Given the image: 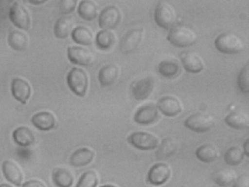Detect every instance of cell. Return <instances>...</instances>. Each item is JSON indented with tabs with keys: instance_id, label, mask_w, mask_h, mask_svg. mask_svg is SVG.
<instances>
[{
	"instance_id": "obj_20",
	"label": "cell",
	"mask_w": 249,
	"mask_h": 187,
	"mask_svg": "<svg viewBox=\"0 0 249 187\" xmlns=\"http://www.w3.org/2000/svg\"><path fill=\"white\" fill-rule=\"evenodd\" d=\"M119 69L115 64H109L103 66L98 72V78L101 85L108 87L113 84L117 80Z\"/></svg>"
},
{
	"instance_id": "obj_6",
	"label": "cell",
	"mask_w": 249,
	"mask_h": 187,
	"mask_svg": "<svg viewBox=\"0 0 249 187\" xmlns=\"http://www.w3.org/2000/svg\"><path fill=\"white\" fill-rule=\"evenodd\" d=\"M214 120L210 115L197 112L189 116L184 121V125L189 130L196 132H204L213 126Z\"/></svg>"
},
{
	"instance_id": "obj_7",
	"label": "cell",
	"mask_w": 249,
	"mask_h": 187,
	"mask_svg": "<svg viewBox=\"0 0 249 187\" xmlns=\"http://www.w3.org/2000/svg\"><path fill=\"white\" fill-rule=\"evenodd\" d=\"M142 28H135L128 30L122 37L119 50L124 55L134 52L140 44L144 35Z\"/></svg>"
},
{
	"instance_id": "obj_19",
	"label": "cell",
	"mask_w": 249,
	"mask_h": 187,
	"mask_svg": "<svg viewBox=\"0 0 249 187\" xmlns=\"http://www.w3.org/2000/svg\"><path fill=\"white\" fill-rule=\"evenodd\" d=\"M31 122L37 129L48 131L54 128L56 119L54 115L51 112L42 111L35 114L32 117Z\"/></svg>"
},
{
	"instance_id": "obj_18",
	"label": "cell",
	"mask_w": 249,
	"mask_h": 187,
	"mask_svg": "<svg viewBox=\"0 0 249 187\" xmlns=\"http://www.w3.org/2000/svg\"><path fill=\"white\" fill-rule=\"evenodd\" d=\"M178 147V143L175 139L172 137L163 139L157 147L156 159L159 161L165 160L177 152Z\"/></svg>"
},
{
	"instance_id": "obj_42",
	"label": "cell",
	"mask_w": 249,
	"mask_h": 187,
	"mask_svg": "<svg viewBox=\"0 0 249 187\" xmlns=\"http://www.w3.org/2000/svg\"><path fill=\"white\" fill-rule=\"evenodd\" d=\"M100 187H117L114 185H105L100 186Z\"/></svg>"
},
{
	"instance_id": "obj_3",
	"label": "cell",
	"mask_w": 249,
	"mask_h": 187,
	"mask_svg": "<svg viewBox=\"0 0 249 187\" xmlns=\"http://www.w3.org/2000/svg\"><path fill=\"white\" fill-rule=\"evenodd\" d=\"M154 19L161 28L169 29L175 25L177 14L174 7L166 0H160L157 4L154 11Z\"/></svg>"
},
{
	"instance_id": "obj_26",
	"label": "cell",
	"mask_w": 249,
	"mask_h": 187,
	"mask_svg": "<svg viewBox=\"0 0 249 187\" xmlns=\"http://www.w3.org/2000/svg\"><path fill=\"white\" fill-rule=\"evenodd\" d=\"M77 13L82 19L86 21H91L97 16V6L92 0H82L79 4Z\"/></svg>"
},
{
	"instance_id": "obj_22",
	"label": "cell",
	"mask_w": 249,
	"mask_h": 187,
	"mask_svg": "<svg viewBox=\"0 0 249 187\" xmlns=\"http://www.w3.org/2000/svg\"><path fill=\"white\" fill-rule=\"evenodd\" d=\"M75 20L71 16H63L58 19L54 25V36L58 38H67L73 30Z\"/></svg>"
},
{
	"instance_id": "obj_28",
	"label": "cell",
	"mask_w": 249,
	"mask_h": 187,
	"mask_svg": "<svg viewBox=\"0 0 249 187\" xmlns=\"http://www.w3.org/2000/svg\"><path fill=\"white\" fill-rule=\"evenodd\" d=\"M72 40L76 43L89 46L92 43L93 35L91 31L84 26H78L71 32Z\"/></svg>"
},
{
	"instance_id": "obj_10",
	"label": "cell",
	"mask_w": 249,
	"mask_h": 187,
	"mask_svg": "<svg viewBox=\"0 0 249 187\" xmlns=\"http://www.w3.org/2000/svg\"><path fill=\"white\" fill-rule=\"evenodd\" d=\"M154 85V79L151 76H147L134 82L131 88L133 97L138 101L147 99L151 94Z\"/></svg>"
},
{
	"instance_id": "obj_11",
	"label": "cell",
	"mask_w": 249,
	"mask_h": 187,
	"mask_svg": "<svg viewBox=\"0 0 249 187\" xmlns=\"http://www.w3.org/2000/svg\"><path fill=\"white\" fill-rule=\"evenodd\" d=\"M171 173V170L168 164L164 163H156L149 170L147 180L152 185H160L169 179Z\"/></svg>"
},
{
	"instance_id": "obj_41",
	"label": "cell",
	"mask_w": 249,
	"mask_h": 187,
	"mask_svg": "<svg viewBox=\"0 0 249 187\" xmlns=\"http://www.w3.org/2000/svg\"><path fill=\"white\" fill-rule=\"evenodd\" d=\"M0 187H12L11 186L8 184H1L0 185Z\"/></svg>"
},
{
	"instance_id": "obj_14",
	"label": "cell",
	"mask_w": 249,
	"mask_h": 187,
	"mask_svg": "<svg viewBox=\"0 0 249 187\" xmlns=\"http://www.w3.org/2000/svg\"><path fill=\"white\" fill-rule=\"evenodd\" d=\"M11 91L13 97L22 104H25L31 94V88L29 83L20 78H13L11 83Z\"/></svg>"
},
{
	"instance_id": "obj_8",
	"label": "cell",
	"mask_w": 249,
	"mask_h": 187,
	"mask_svg": "<svg viewBox=\"0 0 249 187\" xmlns=\"http://www.w3.org/2000/svg\"><path fill=\"white\" fill-rule=\"evenodd\" d=\"M122 19L121 12L117 6L111 5L105 7L100 12L98 24L103 30H109L116 28Z\"/></svg>"
},
{
	"instance_id": "obj_27",
	"label": "cell",
	"mask_w": 249,
	"mask_h": 187,
	"mask_svg": "<svg viewBox=\"0 0 249 187\" xmlns=\"http://www.w3.org/2000/svg\"><path fill=\"white\" fill-rule=\"evenodd\" d=\"M7 42L11 48L17 51L24 50L28 45V37L23 32L13 30L9 33Z\"/></svg>"
},
{
	"instance_id": "obj_16",
	"label": "cell",
	"mask_w": 249,
	"mask_h": 187,
	"mask_svg": "<svg viewBox=\"0 0 249 187\" xmlns=\"http://www.w3.org/2000/svg\"><path fill=\"white\" fill-rule=\"evenodd\" d=\"M180 58L183 66L188 72L198 73L204 68L205 64L203 59L194 52H183L180 54Z\"/></svg>"
},
{
	"instance_id": "obj_32",
	"label": "cell",
	"mask_w": 249,
	"mask_h": 187,
	"mask_svg": "<svg viewBox=\"0 0 249 187\" xmlns=\"http://www.w3.org/2000/svg\"><path fill=\"white\" fill-rule=\"evenodd\" d=\"M158 70L161 75L170 78L178 74L180 66L174 60L165 59L159 63Z\"/></svg>"
},
{
	"instance_id": "obj_13",
	"label": "cell",
	"mask_w": 249,
	"mask_h": 187,
	"mask_svg": "<svg viewBox=\"0 0 249 187\" xmlns=\"http://www.w3.org/2000/svg\"><path fill=\"white\" fill-rule=\"evenodd\" d=\"M158 115L157 105L153 103H148L137 109L134 115L133 120L139 124L149 125L155 121Z\"/></svg>"
},
{
	"instance_id": "obj_29",
	"label": "cell",
	"mask_w": 249,
	"mask_h": 187,
	"mask_svg": "<svg viewBox=\"0 0 249 187\" xmlns=\"http://www.w3.org/2000/svg\"><path fill=\"white\" fill-rule=\"evenodd\" d=\"M216 148L210 144H205L198 147L196 151L197 159L204 163H211L214 161L218 157Z\"/></svg>"
},
{
	"instance_id": "obj_37",
	"label": "cell",
	"mask_w": 249,
	"mask_h": 187,
	"mask_svg": "<svg viewBox=\"0 0 249 187\" xmlns=\"http://www.w3.org/2000/svg\"><path fill=\"white\" fill-rule=\"evenodd\" d=\"M232 187H249V177L243 175L237 178L233 183Z\"/></svg>"
},
{
	"instance_id": "obj_21",
	"label": "cell",
	"mask_w": 249,
	"mask_h": 187,
	"mask_svg": "<svg viewBox=\"0 0 249 187\" xmlns=\"http://www.w3.org/2000/svg\"><path fill=\"white\" fill-rule=\"evenodd\" d=\"M2 170L8 181L17 186H21L23 180L22 173L14 162L8 160L4 161L2 165Z\"/></svg>"
},
{
	"instance_id": "obj_25",
	"label": "cell",
	"mask_w": 249,
	"mask_h": 187,
	"mask_svg": "<svg viewBox=\"0 0 249 187\" xmlns=\"http://www.w3.org/2000/svg\"><path fill=\"white\" fill-rule=\"evenodd\" d=\"M12 137L17 144L22 147L30 146L35 140L33 131L25 126L16 128L13 132Z\"/></svg>"
},
{
	"instance_id": "obj_2",
	"label": "cell",
	"mask_w": 249,
	"mask_h": 187,
	"mask_svg": "<svg viewBox=\"0 0 249 187\" xmlns=\"http://www.w3.org/2000/svg\"><path fill=\"white\" fill-rule=\"evenodd\" d=\"M168 40L178 47L192 45L197 39V35L192 28L186 25H175L170 29L167 36Z\"/></svg>"
},
{
	"instance_id": "obj_39",
	"label": "cell",
	"mask_w": 249,
	"mask_h": 187,
	"mask_svg": "<svg viewBox=\"0 0 249 187\" xmlns=\"http://www.w3.org/2000/svg\"><path fill=\"white\" fill-rule=\"evenodd\" d=\"M243 151L244 152L245 155H246L247 156H249V139H247L246 140L244 143L243 145Z\"/></svg>"
},
{
	"instance_id": "obj_35",
	"label": "cell",
	"mask_w": 249,
	"mask_h": 187,
	"mask_svg": "<svg viewBox=\"0 0 249 187\" xmlns=\"http://www.w3.org/2000/svg\"><path fill=\"white\" fill-rule=\"evenodd\" d=\"M249 68L248 63L240 71L237 77V85L240 90L243 93H248L249 84Z\"/></svg>"
},
{
	"instance_id": "obj_31",
	"label": "cell",
	"mask_w": 249,
	"mask_h": 187,
	"mask_svg": "<svg viewBox=\"0 0 249 187\" xmlns=\"http://www.w3.org/2000/svg\"><path fill=\"white\" fill-rule=\"evenodd\" d=\"M115 39V36L113 32L108 30H102L97 33L95 41L99 48L107 50L113 45Z\"/></svg>"
},
{
	"instance_id": "obj_9",
	"label": "cell",
	"mask_w": 249,
	"mask_h": 187,
	"mask_svg": "<svg viewBox=\"0 0 249 187\" xmlns=\"http://www.w3.org/2000/svg\"><path fill=\"white\" fill-rule=\"evenodd\" d=\"M9 18L11 22L20 29L27 31L30 27L31 19L28 11L17 1L10 7Z\"/></svg>"
},
{
	"instance_id": "obj_1",
	"label": "cell",
	"mask_w": 249,
	"mask_h": 187,
	"mask_svg": "<svg viewBox=\"0 0 249 187\" xmlns=\"http://www.w3.org/2000/svg\"><path fill=\"white\" fill-rule=\"evenodd\" d=\"M214 44L218 51L229 55L240 53L245 48L243 39L231 32H224L219 35L215 39Z\"/></svg>"
},
{
	"instance_id": "obj_23",
	"label": "cell",
	"mask_w": 249,
	"mask_h": 187,
	"mask_svg": "<svg viewBox=\"0 0 249 187\" xmlns=\"http://www.w3.org/2000/svg\"><path fill=\"white\" fill-rule=\"evenodd\" d=\"M52 177L54 184L57 187H71L74 181L72 173L62 167L54 168L52 171Z\"/></svg>"
},
{
	"instance_id": "obj_4",
	"label": "cell",
	"mask_w": 249,
	"mask_h": 187,
	"mask_svg": "<svg viewBox=\"0 0 249 187\" xmlns=\"http://www.w3.org/2000/svg\"><path fill=\"white\" fill-rule=\"evenodd\" d=\"M67 84L71 91L79 97H84L88 87V75L83 69L73 67L68 73Z\"/></svg>"
},
{
	"instance_id": "obj_5",
	"label": "cell",
	"mask_w": 249,
	"mask_h": 187,
	"mask_svg": "<svg viewBox=\"0 0 249 187\" xmlns=\"http://www.w3.org/2000/svg\"><path fill=\"white\" fill-rule=\"evenodd\" d=\"M127 142L135 148L143 150H148L157 148L159 139L155 135L146 131H135L129 135Z\"/></svg>"
},
{
	"instance_id": "obj_43",
	"label": "cell",
	"mask_w": 249,
	"mask_h": 187,
	"mask_svg": "<svg viewBox=\"0 0 249 187\" xmlns=\"http://www.w3.org/2000/svg\"><path fill=\"white\" fill-rule=\"evenodd\" d=\"M180 187H188L187 186L183 185V186H181Z\"/></svg>"
},
{
	"instance_id": "obj_34",
	"label": "cell",
	"mask_w": 249,
	"mask_h": 187,
	"mask_svg": "<svg viewBox=\"0 0 249 187\" xmlns=\"http://www.w3.org/2000/svg\"><path fill=\"white\" fill-rule=\"evenodd\" d=\"M98 183L96 172L93 170H89L81 175L75 187H96Z\"/></svg>"
},
{
	"instance_id": "obj_40",
	"label": "cell",
	"mask_w": 249,
	"mask_h": 187,
	"mask_svg": "<svg viewBox=\"0 0 249 187\" xmlns=\"http://www.w3.org/2000/svg\"><path fill=\"white\" fill-rule=\"evenodd\" d=\"M27 1L32 4L37 5L42 4L47 1L44 0H28Z\"/></svg>"
},
{
	"instance_id": "obj_38",
	"label": "cell",
	"mask_w": 249,
	"mask_h": 187,
	"mask_svg": "<svg viewBox=\"0 0 249 187\" xmlns=\"http://www.w3.org/2000/svg\"><path fill=\"white\" fill-rule=\"evenodd\" d=\"M22 187H46V186L38 180H31L24 183Z\"/></svg>"
},
{
	"instance_id": "obj_33",
	"label": "cell",
	"mask_w": 249,
	"mask_h": 187,
	"mask_svg": "<svg viewBox=\"0 0 249 187\" xmlns=\"http://www.w3.org/2000/svg\"><path fill=\"white\" fill-rule=\"evenodd\" d=\"M244 155L243 149L238 146H232L225 152L224 158L228 165L236 166L242 162Z\"/></svg>"
},
{
	"instance_id": "obj_15",
	"label": "cell",
	"mask_w": 249,
	"mask_h": 187,
	"mask_svg": "<svg viewBox=\"0 0 249 187\" xmlns=\"http://www.w3.org/2000/svg\"><path fill=\"white\" fill-rule=\"evenodd\" d=\"M156 105L163 114L169 117L176 116L182 111L181 103L177 97L173 96H165L160 98Z\"/></svg>"
},
{
	"instance_id": "obj_30",
	"label": "cell",
	"mask_w": 249,
	"mask_h": 187,
	"mask_svg": "<svg viewBox=\"0 0 249 187\" xmlns=\"http://www.w3.org/2000/svg\"><path fill=\"white\" fill-rule=\"evenodd\" d=\"M237 173L232 169H222L216 172L213 176V181L221 187H227L233 183L237 179Z\"/></svg>"
},
{
	"instance_id": "obj_12",
	"label": "cell",
	"mask_w": 249,
	"mask_h": 187,
	"mask_svg": "<svg viewBox=\"0 0 249 187\" xmlns=\"http://www.w3.org/2000/svg\"><path fill=\"white\" fill-rule=\"evenodd\" d=\"M67 56L72 63L80 66L89 65L93 60V55L88 49L77 46H69Z\"/></svg>"
},
{
	"instance_id": "obj_36",
	"label": "cell",
	"mask_w": 249,
	"mask_h": 187,
	"mask_svg": "<svg viewBox=\"0 0 249 187\" xmlns=\"http://www.w3.org/2000/svg\"><path fill=\"white\" fill-rule=\"evenodd\" d=\"M77 4L76 0H62L59 2V9L60 13L67 15L72 13Z\"/></svg>"
},
{
	"instance_id": "obj_24",
	"label": "cell",
	"mask_w": 249,
	"mask_h": 187,
	"mask_svg": "<svg viewBox=\"0 0 249 187\" xmlns=\"http://www.w3.org/2000/svg\"><path fill=\"white\" fill-rule=\"evenodd\" d=\"M224 121L228 126L237 130L246 129L249 126L248 114L241 111L231 112L226 116Z\"/></svg>"
},
{
	"instance_id": "obj_17",
	"label": "cell",
	"mask_w": 249,
	"mask_h": 187,
	"mask_svg": "<svg viewBox=\"0 0 249 187\" xmlns=\"http://www.w3.org/2000/svg\"><path fill=\"white\" fill-rule=\"evenodd\" d=\"M94 151L87 147L79 148L71 155L69 163L74 167H81L89 164L94 159Z\"/></svg>"
}]
</instances>
